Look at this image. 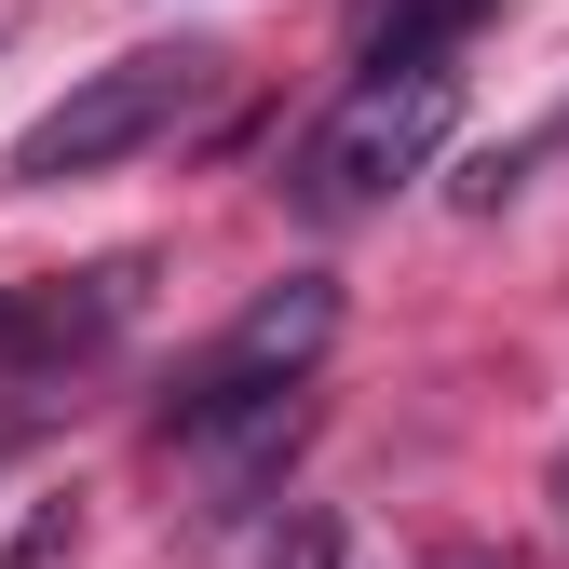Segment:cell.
I'll list each match as a JSON object with an SVG mask.
<instances>
[{
    "label": "cell",
    "mask_w": 569,
    "mask_h": 569,
    "mask_svg": "<svg viewBox=\"0 0 569 569\" xmlns=\"http://www.w3.org/2000/svg\"><path fill=\"white\" fill-rule=\"evenodd\" d=\"M326 339H339V284H326V271L258 284V299L190 352V380H177V407H163V435H177V448H218V435H244V420L299 407V380L326 367Z\"/></svg>",
    "instance_id": "obj_2"
},
{
    "label": "cell",
    "mask_w": 569,
    "mask_h": 569,
    "mask_svg": "<svg viewBox=\"0 0 569 569\" xmlns=\"http://www.w3.org/2000/svg\"><path fill=\"white\" fill-rule=\"evenodd\" d=\"M502 0H380V28H367V68H448Z\"/></svg>",
    "instance_id": "obj_5"
},
{
    "label": "cell",
    "mask_w": 569,
    "mask_h": 569,
    "mask_svg": "<svg viewBox=\"0 0 569 569\" xmlns=\"http://www.w3.org/2000/svg\"><path fill=\"white\" fill-rule=\"evenodd\" d=\"M435 569H516V556H475V542H461V556H435Z\"/></svg>",
    "instance_id": "obj_7"
},
{
    "label": "cell",
    "mask_w": 569,
    "mask_h": 569,
    "mask_svg": "<svg viewBox=\"0 0 569 569\" xmlns=\"http://www.w3.org/2000/svg\"><path fill=\"white\" fill-rule=\"evenodd\" d=\"M136 299V271H82V299H0V352H28V367H54V352H96Z\"/></svg>",
    "instance_id": "obj_4"
},
{
    "label": "cell",
    "mask_w": 569,
    "mask_h": 569,
    "mask_svg": "<svg viewBox=\"0 0 569 569\" xmlns=\"http://www.w3.org/2000/svg\"><path fill=\"white\" fill-rule=\"evenodd\" d=\"M461 136V68H367L284 163V203L299 218H367L407 177H435V150Z\"/></svg>",
    "instance_id": "obj_1"
},
{
    "label": "cell",
    "mask_w": 569,
    "mask_h": 569,
    "mask_svg": "<svg viewBox=\"0 0 569 569\" xmlns=\"http://www.w3.org/2000/svg\"><path fill=\"white\" fill-rule=\"evenodd\" d=\"M203 96H218V54L203 41H136V54L82 68V82L14 136V190H54V177H96L122 150H150V136H177Z\"/></svg>",
    "instance_id": "obj_3"
},
{
    "label": "cell",
    "mask_w": 569,
    "mask_h": 569,
    "mask_svg": "<svg viewBox=\"0 0 569 569\" xmlns=\"http://www.w3.org/2000/svg\"><path fill=\"white\" fill-rule=\"evenodd\" d=\"M556 488H569V475H556Z\"/></svg>",
    "instance_id": "obj_8"
},
{
    "label": "cell",
    "mask_w": 569,
    "mask_h": 569,
    "mask_svg": "<svg viewBox=\"0 0 569 569\" xmlns=\"http://www.w3.org/2000/svg\"><path fill=\"white\" fill-rule=\"evenodd\" d=\"M271 569H352V529L339 516H299V529H284V556Z\"/></svg>",
    "instance_id": "obj_6"
}]
</instances>
